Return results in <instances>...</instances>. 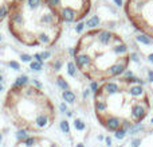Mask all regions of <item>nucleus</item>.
<instances>
[{"mask_svg":"<svg viewBox=\"0 0 153 147\" xmlns=\"http://www.w3.org/2000/svg\"><path fill=\"white\" fill-rule=\"evenodd\" d=\"M93 107L101 127L111 134H122L145 120L152 103L140 78L120 76L103 81L95 89Z\"/></svg>","mask_w":153,"mask_h":147,"instance_id":"1","label":"nucleus"},{"mask_svg":"<svg viewBox=\"0 0 153 147\" xmlns=\"http://www.w3.org/2000/svg\"><path fill=\"white\" fill-rule=\"evenodd\" d=\"M78 72L93 82H103L122 76L130 64L128 43L108 28L83 32L73 51Z\"/></svg>","mask_w":153,"mask_h":147,"instance_id":"2","label":"nucleus"},{"mask_svg":"<svg viewBox=\"0 0 153 147\" xmlns=\"http://www.w3.org/2000/svg\"><path fill=\"white\" fill-rule=\"evenodd\" d=\"M7 24L11 35L28 47H53L63 31V22L47 0H15Z\"/></svg>","mask_w":153,"mask_h":147,"instance_id":"3","label":"nucleus"},{"mask_svg":"<svg viewBox=\"0 0 153 147\" xmlns=\"http://www.w3.org/2000/svg\"><path fill=\"white\" fill-rule=\"evenodd\" d=\"M3 112L16 127L31 134H42L56 120V108L51 97L28 81L16 82L7 91Z\"/></svg>","mask_w":153,"mask_h":147,"instance_id":"4","label":"nucleus"},{"mask_svg":"<svg viewBox=\"0 0 153 147\" xmlns=\"http://www.w3.org/2000/svg\"><path fill=\"white\" fill-rule=\"evenodd\" d=\"M124 11L132 26L153 40V0H126Z\"/></svg>","mask_w":153,"mask_h":147,"instance_id":"5","label":"nucleus"},{"mask_svg":"<svg viewBox=\"0 0 153 147\" xmlns=\"http://www.w3.org/2000/svg\"><path fill=\"white\" fill-rule=\"evenodd\" d=\"M63 23H78L89 15L91 0H47Z\"/></svg>","mask_w":153,"mask_h":147,"instance_id":"6","label":"nucleus"},{"mask_svg":"<svg viewBox=\"0 0 153 147\" xmlns=\"http://www.w3.org/2000/svg\"><path fill=\"white\" fill-rule=\"evenodd\" d=\"M13 147H59V145L46 135L32 134L19 139Z\"/></svg>","mask_w":153,"mask_h":147,"instance_id":"7","label":"nucleus"},{"mask_svg":"<svg viewBox=\"0 0 153 147\" xmlns=\"http://www.w3.org/2000/svg\"><path fill=\"white\" fill-rule=\"evenodd\" d=\"M125 147H153V128H143L137 131Z\"/></svg>","mask_w":153,"mask_h":147,"instance_id":"8","label":"nucleus"},{"mask_svg":"<svg viewBox=\"0 0 153 147\" xmlns=\"http://www.w3.org/2000/svg\"><path fill=\"white\" fill-rule=\"evenodd\" d=\"M13 3H15V0H0V23L4 19H7Z\"/></svg>","mask_w":153,"mask_h":147,"instance_id":"9","label":"nucleus"}]
</instances>
